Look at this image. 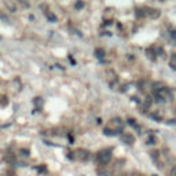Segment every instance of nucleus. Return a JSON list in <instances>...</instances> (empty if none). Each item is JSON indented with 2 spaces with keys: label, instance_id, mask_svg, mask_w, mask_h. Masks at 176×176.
<instances>
[{
  "label": "nucleus",
  "instance_id": "f257e3e1",
  "mask_svg": "<svg viewBox=\"0 0 176 176\" xmlns=\"http://www.w3.org/2000/svg\"><path fill=\"white\" fill-rule=\"evenodd\" d=\"M112 160V151L110 150H102V151L98 153V161L100 164H107L109 161Z\"/></svg>",
  "mask_w": 176,
  "mask_h": 176
},
{
  "label": "nucleus",
  "instance_id": "f03ea898",
  "mask_svg": "<svg viewBox=\"0 0 176 176\" xmlns=\"http://www.w3.org/2000/svg\"><path fill=\"white\" fill-rule=\"evenodd\" d=\"M121 140H123V143H127V144L135 143V138H133V135H131V133H124V135H121Z\"/></svg>",
  "mask_w": 176,
  "mask_h": 176
},
{
  "label": "nucleus",
  "instance_id": "7ed1b4c3",
  "mask_svg": "<svg viewBox=\"0 0 176 176\" xmlns=\"http://www.w3.org/2000/svg\"><path fill=\"white\" fill-rule=\"evenodd\" d=\"M113 124L117 127V131L121 132V129H123V127H124V123L121 121V118H118V117H116V118H113Z\"/></svg>",
  "mask_w": 176,
  "mask_h": 176
},
{
  "label": "nucleus",
  "instance_id": "20e7f679",
  "mask_svg": "<svg viewBox=\"0 0 176 176\" xmlns=\"http://www.w3.org/2000/svg\"><path fill=\"white\" fill-rule=\"evenodd\" d=\"M147 14L151 17V18H158L161 12H160V10H157V8H151V10H149L147 11Z\"/></svg>",
  "mask_w": 176,
  "mask_h": 176
},
{
  "label": "nucleus",
  "instance_id": "39448f33",
  "mask_svg": "<svg viewBox=\"0 0 176 176\" xmlns=\"http://www.w3.org/2000/svg\"><path fill=\"white\" fill-rule=\"evenodd\" d=\"M103 133H105V135H107V136H116V135H118L120 132H118V131H113V129H109V128H105Z\"/></svg>",
  "mask_w": 176,
  "mask_h": 176
},
{
  "label": "nucleus",
  "instance_id": "423d86ee",
  "mask_svg": "<svg viewBox=\"0 0 176 176\" xmlns=\"http://www.w3.org/2000/svg\"><path fill=\"white\" fill-rule=\"evenodd\" d=\"M95 55L99 58V59H102L105 56V50H102V48H96V51H95Z\"/></svg>",
  "mask_w": 176,
  "mask_h": 176
},
{
  "label": "nucleus",
  "instance_id": "0eeeda50",
  "mask_svg": "<svg viewBox=\"0 0 176 176\" xmlns=\"http://www.w3.org/2000/svg\"><path fill=\"white\" fill-rule=\"evenodd\" d=\"M80 153H81V160H84V161H87L88 160V154H89V153L87 151V150H80Z\"/></svg>",
  "mask_w": 176,
  "mask_h": 176
},
{
  "label": "nucleus",
  "instance_id": "6e6552de",
  "mask_svg": "<svg viewBox=\"0 0 176 176\" xmlns=\"http://www.w3.org/2000/svg\"><path fill=\"white\" fill-rule=\"evenodd\" d=\"M157 143V139H156V136H149L147 138V144H156Z\"/></svg>",
  "mask_w": 176,
  "mask_h": 176
},
{
  "label": "nucleus",
  "instance_id": "1a4fd4ad",
  "mask_svg": "<svg viewBox=\"0 0 176 176\" xmlns=\"http://www.w3.org/2000/svg\"><path fill=\"white\" fill-rule=\"evenodd\" d=\"M136 17H139V18H143V17H146V12H144L142 8H139V10H136Z\"/></svg>",
  "mask_w": 176,
  "mask_h": 176
},
{
  "label": "nucleus",
  "instance_id": "9d476101",
  "mask_svg": "<svg viewBox=\"0 0 176 176\" xmlns=\"http://www.w3.org/2000/svg\"><path fill=\"white\" fill-rule=\"evenodd\" d=\"M47 17H48V19H51L52 22H55V21H56V17L54 15L52 12H48V14H47Z\"/></svg>",
  "mask_w": 176,
  "mask_h": 176
},
{
  "label": "nucleus",
  "instance_id": "9b49d317",
  "mask_svg": "<svg viewBox=\"0 0 176 176\" xmlns=\"http://www.w3.org/2000/svg\"><path fill=\"white\" fill-rule=\"evenodd\" d=\"M19 153H21V154H22L24 157H28V156H29V150H26V149H21Z\"/></svg>",
  "mask_w": 176,
  "mask_h": 176
},
{
  "label": "nucleus",
  "instance_id": "f8f14e48",
  "mask_svg": "<svg viewBox=\"0 0 176 176\" xmlns=\"http://www.w3.org/2000/svg\"><path fill=\"white\" fill-rule=\"evenodd\" d=\"M74 7H76L77 10H80V8L84 7V3H83V1H77V3L74 4Z\"/></svg>",
  "mask_w": 176,
  "mask_h": 176
},
{
  "label": "nucleus",
  "instance_id": "ddd939ff",
  "mask_svg": "<svg viewBox=\"0 0 176 176\" xmlns=\"http://www.w3.org/2000/svg\"><path fill=\"white\" fill-rule=\"evenodd\" d=\"M169 176H176V165L171 168V172H169Z\"/></svg>",
  "mask_w": 176,
  "mask_h": 176
},
{
  "label": "nucleus",
  "instance_id": "4468645a",
  "mask_svg": "<svg viewBox=\"0 0 176 176\" xmlns=\"http://www.w3.org/2000/svg\"><path fill=\"white\" fill-rule=\"evenodd\" d=\"M151 98H150V96H147V98H146V102H144V105H146V106H150V105H151Z\"/></svg>",
  "mask_w": 176,
  "mask_h": 176
},
{
  "label": "nucleus",
  "instance_id": "2eb2a0df",
  "mask_svg": "<svg viewBox=\"0 0 176 176\" xmlns=\"http://www.w3.org/2000/svg\"><path fill=\"white\" fill-rule=\"evenodd\" d=\"M151 157L154 158V160H156L157 157H158V151H156V150H154V151H151Z\"/></svg>",
  "mask_w": 176,
  "mask_h": 176
},
{
  "label": "nucleus",
  "instance_id": "dca6fc26",
  "mask_svg": "<svg viewBox=\"0 0 176 176\" xmlns=\"http://www.w3.org/2000/svg\"><path fill=\"white\" fill-rule=\"evenodd\" d=\"M44 171H45V167H41V168L39 169V172H44Z\"/></svg>",
  "mask_w": 176,
  "mask_h": 176
}]
</instances>
